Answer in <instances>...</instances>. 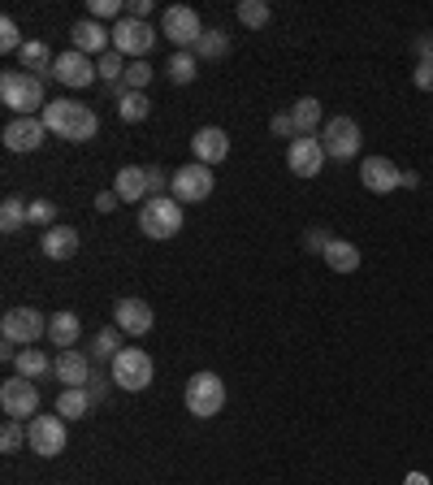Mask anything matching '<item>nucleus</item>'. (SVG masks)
<instances>
[{
	"label": "nucleus",
	"instance_id": "obj_29",
	"mask_svg": "<svg viewBox=\"0 0 433 485\" xmlns=\"http://www.w3.org/2000/svg\"><path fill=\"white\" fill-rule=\"evenodd\" d=\"M290 118H295L300 134H312V131H321V126H325V121H321V100H312V96H303V100H295V109H290Z\"/></svg>",
	"mask_w": 433,
	"mask_h": 485
},
{
	"label": "nucleus",
	"instance_id": "obj_10",
	"mask_svg": "<svg viewBox=\"0 0 433 485\" xmlns=\"http://www.w3.org/2000/svg\"><path fill=\"white\" fill-rule=\"evenodd\" d=\"M113 385L117 390H131V395L148 390L152 385V355L139 352V347H121V355L113 360Z\"/></svg>",
	"mask_w": 433,
	"mask_h": 485
},
{
	"label": "nucleus",
	"instance_id": "obj_11",
	"mask_svg": "<svg viewBox=\"0 0 433 485\" xmlns=\"http://www.w3.org/2000/svg\"><path fill=\"white\" fill-rule=\"evenodd\" d=\"M26 434H31V451L44 455V459H52V455L66 451V416H31L26 420Z\"/></svg>",
	"mask_w": 433,
	"mask_h": 485
},
{
	"label": "nucleus",
	"instance_id": "obj_5",
	"mask_svg": "<svg viewBox=\"0 0 433 485\" xmlns=\"http://www.w3.org/2000/svg\"><path fill=\"white\" fill-rule=\"evenodd\" d=\"M0 334L9 347H35L39 338H48V321L35 308H9L5 321H0Z\"/></svg>",
	"mask_w": 433,
	"mask_h": 485
},
{
	"label": "nucleus",
	"instance_id": "obj_41",
	"mask_svg": "<svg viewBox=\"0 0 433 485\" xmlns=\"http://www.w3.org/2000/svg\"><path fill=\"white\" fill-rule=\"evenodd\" d=\"M269 131L278 134V139H290V143L300 139V126H295V118H290V113H273V118H269Z\"/></svg>",
	"mask_w": 433,
	"mask_h": 485
},
{
	"label": "nucleus",
	"instance_id": "obj_31",
	"mask_svg": "<svg viewBox=\"0 0 433 485\" xmlns=\"http://www.w3.org/2000/svg\"><path fill=\"white\" fill-rule=\"evenodd\" d=\"M226 52H230V35L216 31V26L213 31H204V39L195 44V57H200V61H221Z\"/></svg>",
	"mask_w": 433,
	"mask_h": 485
},
{
	"label": "nucleus",
	"instance_id": "obj_30",
	"mask_svg": "<svg viewBox=\"0 0 433 485\" xmlns=\"http://www.w3.org/2000/svg\"><path fill=\"white\" fill-rule=\"evenodd\" d=\"M238 22L248 26V31H260V26H269V17H273V9H269V0H238Z\"/></svg>",
	"mask_w": 433,
	"mask_h": 485
},
{
	"label": "nucleus",
	"instance_id": "obj_14",
	"mask_svg": "<svg viewBox=\"0 0 433 485\" xmlns=\"http://www.w3.org/2000/svg\"><path fill=\"white\" fill-rule=\"evenodd\" d=\"M96 74H100V66L91 61V57H83V52H61L57 57V66H52V79H61V87H74V91H83V87L96 83Z\"/></svg>",
	"mask_w": 433,
	"mask_h": 485
},
{
	"label": "nucleus",
	"instance_id": "obj_7",
	"mask_svg": "<svg viewBox=\"0 0 433 485\" xmlns=\"http://www.w3.org/2000/svg\"><path fill=\"white\" fill-rule=\"evenodd\" d=\"M174 183H169V195L178 204H200V200H208L213 195V186H216V178H213V169L208 165H183V169H174L169 174Z\"/></svg>",
	"mask_w": 433,
	"mask_h": 485
},
{
	"label": "nucleus",
	"instance_id": "obj_35",
	"mask_svg": "<svg viewBox=\"0 0 433 485\" xmlns=\"http://www.w3.org/2000/svg\"><path fill=\"white\" fill-rule=\"evenodd\" d=\"M22 442H31V434L22 429V420H5V429H0V451L14 455V451H22Z\"/></svg>",
	"mask_w": 433,
	"mask_h": 485
},
{
	"label": "nucleus",
	"instance_id": "obj_19",
	"mask_svg": "<svg viewBox=\"0 0 433 485\" xmlns=\"http://www.w3.org/2000/svg\"><path fill=\"white\" fill-rule=\"evenodd\" d=\"M113 325L121 334H148L152 330V308L143 300H117L113 303Z\"/></svg>",
	"mask_w": 433,
	"mask_h": 485
},
{
	"label": "nucleus",
	"instance_id": "obj_21",
	"mask_svg": "<svg viewBox=\"0 0 433 485\" xmlns=\"http://www.w3.org/2000/svg\"><path fill=\"white\" fill-rule=\"evenodd\" d=\"M113 191H117V200H121V204H139V200H148V174H143V165H126V169H117Z\"/></svg>",
	"mask_w": 433,
	"mask_h": 485
},
{
	"label": "nucleus",
	"instance_id": "obj_6",
	"mask_svg": "<svg viewBox=\"0 0 433 485\" xmlns=\"http://www.w3.org/2000/svg\"><path fill=\"white\" fill-rule=\"evenodd\" d=\"M360 121L355 118H330L321 126V148L330 161H351V156H360Z\"/></svg>",
	"mask_w": 433,
	"mask_h": 485
},
{
	"label": "nucleus",
	"instance_id": "obj_42",
	"mask_svg": "<svg viewBox=\"0 0 433 485\" xmlns=\"http://www.w3.org/2000/svg\"><path fill=\"white\" fill-rule=\"evenodd\" d=\"M87 9H91V17L100 22V17H126V9H121V0H87Z\"/></svg>",
	"mask_w": 433,
	"mask_h": 485
},
{
	"label": "nucleus",
	"instance_id": "obj_43",
	"mask_svg": "<svg viewBox=\"0 0 433 485\" xmlns=\"http://www.w3.org/2000/svg\"><path fill=\"white\" fill-rule=\"evenodd\" d=\"M143 174H148V200L152 195H165V183H174V178H165L161 165H143Z\"/></svg>",
	"mask_w": 433,
	"mask_h": 485
},
{
	"label": "nucleus",
	"instance_id": "obj_9",
	"mask_svg": "<svg viewBox=\"0 0 433 485\" xmlns=\"http://www.w3.org/2000/svg\"><path fill=\"white\" fill-rule=\"evenodd\" d=\"M152 48H156V31L148 22H139V17L113 22V52H121L126 61H143Z\"/></svg>",
	"mask_w": 433,
	"mask_h": 485
},
{
	"label": "nucleus",
	"instance_id": "obj_13",
	"mask_svg": "<svg viewBox=\"0 0 433 485\" xmlns=\"http://www.w3.org/2000/svg\"><path fill=\"white\" fill-rule=\"evenodd\" d=\"M0 407L9 420H26L39 412V385L26 382V377H14V382L0 385Z\"/></svg>",
	"mask_w": 433,
	"mask_h": 485
},
{
	"label": "nucleus",
	"instance_id": "obj_24",
	"mask_svg": "<svg viewBox=\"0 0 433 485\" xmlns=\"http://www.w3.org/2000/svg\"><path fill=\"white\" fill-rule=\"evenodd\" d=\"M79 334H83V321L74 317V312H52L48 317V343L52 347L69 352V347L79 343Z\"/></svg>",
	"mask_w": 433,
	"mask_h": 485
},
{
	"label": "nucleus",
	"instance_id": "obj_32",
	"mask_svg": "<svg viewBox=\"0 0 433 485\" xmlns=\"http://www.w3.org/2000/svg\"><path fill=\"white\" fill-rule=\"evenodd\" d=\"M148 113H152V100L143 91H126V96L117 100V118L121 121H143Z\"/></svg>",
	"mask_w": 433,
	"mask_h": 485
},
{
	"label": "nucleus",
	"instance_id": "obj_27",
	"mask_svg": "<svg viewBox=\"0 0 433 485\" xmlns=\"http://www.w3.org/2000/svg\"><path fill=\"white\" fill-rule=\"evenodd\" d=\"M14 368H17V377H26V382H39L44 373H52V360L39 347H22L17 352V360H14Z\"/></svg>",
	"mask_w": 433,
	"mask_h": 485
},
{
	"label": "nucleus",
	"instance_id": "obj_46",
	"mask_svg": "<svg viewBox=\"0 0 433 485\" xmlns=\"http://www.w3.org/2000/svg\"><path fill=\"white\" fill-rule=\"evenodd\" d=\"M152 14V0H131V9H126V17H139V22H148Z\"/></svg>",
	"mask_w": 433,
	"mask_h": 485
},
{
	"label": "nucleus",
	"instance_id": "obj_1",
	"mask_svg": "<svg viewBox=\"0 0 433 485\" xmlns=\"http://www.w3.org/2000/svg\"><path fill=\"white\" fill-rule=\"evenodd\" d=\"M39 118H44L48 134H61L69 143H91L100 134V113L83 100H48Z\"/></svg>",
	"mask_w": 433,
	"mask_h": 485
},
{
	"label": "nucleus",
	"instance_id": "obj_3",
	"mask_svg": "<svg viewBox=\"0 0 433 485\" xmlns=\"http://www.w3.org/2000/svg\"><path fill=\"white\" fill-rule=\"evenodd\" d=\"M139 230L148 238H156V243L174 238L183 230V204L174 200V195H152V200H143V208H139Z\"/></svg>",
	"mask_w": 433,
	"mask_h": 485
},
{
	"label": "nucleus",
	"instance_id": "obj_34",
	"mask_svg": "<svg viewBox=\"0 0 433 485\" xmlns=\"http://www.w3.org/2000/svg\"><path fill=\"white\" fill-rule=\"evenodd\" d=\"M117 355H121V330H117V325H109V330H100V334H96V360H109V364H113Z\"/></svg>",
	"mask_w": 433,
	"mask_h": 485
},
{
	"label": "nucleus",
	"instance_id": "obj_28",
	"mask_svg": "<svg viewBox=\"0 0 433 485\" xmlns=\"http://www.w3.org/2000/svg\"><path fill=\"white\" fill-rule=\"evenodd\" d=\"M165 74H169V83L186 87L195 74H200V57H195V52H174L165 61Z\"/></svg>",
	"mask_w": 433,
	"mask_h": 485
},
{
	"label": "nucleus",
	"instance_id": "obj_44",
	"mask_svg": "<svg viewBox=\"0 0 433 485\" xmlns=\"http://www.w3.org/2000/svg\"><path fill=\"white\" fill-rule=\"evenodd\" d=\"M412 83H417L420 91H433V61H417V69H412Z\"/></svg>",
	"mask_w": 433,
	"mask_h": 485
},
{
	"label": "nucleus",
	"instance_id": "obj_33",
	"mask_svg": "<svg viewBox=\"0 0 433 485\" xmlns=\"http://www.w3.org/2000/svg\"><path fill=\"white\" fill-rule=\"evenodd\" d=\"M22 226H31L26 204L17 200V195H9V200L0 204V230H5V235H14V230H22Z\"/></svg>",
	"mask_w": 433,
	"mask_h": 485
},
{
	"label": "nucleus",
	"instance_id": "obj_2",
	"mask_svg": "<svg viewBox=\"0 0 433 485\" xmlns=\"http://www.w3.org/2000/svg\"><path fill=\"white\" fill-rule=\"evenodd\" d=\"M0 104L14 109L17 118H35L44 113V79H35L26 69H5L0 74Z\"/></svg>",
	"mask_w": 433,
	"mask_h": 485
},
{
	"label": "nucleus",
	"instance_id": "obj_36",
	"mask_svg": "<svg viewBox=\"0 0 433 485\" xmlns=\"http://www.w3.org/2000/svg\"><path fill=\"white\" fill-rule=\"evenodd\" d=\"M126 66H131V61H126L121 52H104V57H100V79H104V87H109V83H121V79H126Z\"/></svg>",
	"mask_w": 433,
	"mask_h": 485
},
{
	"label": "nucleus",
	"instance_id": "obj_37",
	"mask_svg": "<svg viewBox=\"0 0 433 485\" xmlns=\"http://www.w3.org/2000/svg\"><path fill=\"white\" fill-rule=\"evenodd\" d=\"M26 217H31V226L52 230V226H57V204H52V200H31V204H26Z\"/></svg>",
	"mask_w": 433,
	"mask_h": 485
},
{
	"label": "nucleus",
	"instance_id": "obj_22",
	"mask_svg": "<svg viewBox=\"0 0 433 485\" xmlns=\"http://www.w3.org/2000/svg\"><path fill=\"white\" fill-rule=\"evenodd\" d=\"M39 248H44L48 260H69V256L79 251V230H74V226H52V230H44Z\"/></svg>",
	"mask_w": 433,
	"mask_h": 485
},
{
	"label": "nucleus",
	"instance_id": "obj_15",
	"mask_svg": "<svg viewBox=\"0 0 433 485\" xmlns=\"http://www.w3.org/2000/svg\"><path fill=\"white\" fill-rule=\"evenodd\" d=\"M360 183H364L373 195H390V191L403 186V169L395 165L390 156H368L364 165H360Z\"/></svg>",
	"mask_w": 433,
	"mask_h": 485
},
{
	"label": "nucleus",
	"instance_id": "obj_18",
	"mask_svg": "<svg viewBox=\"0 0 433 485\" xmlns=\"http://www.w3.org/2000/svg\"><path fill=\"white\" fill-rule=\"evenodd\" d=\"M191 152H195L200 165H216V161L230 156V134L221 131V126H200L195 139H191Z\"/></svg>",
	"mask_w": 433,
	"mask_h": 485
},
{
	"label": "nucleus",
	"instance_id": "obj_12",
	"mask_svg": "<svg viewBox=\"0 0 433 485\" xmlns=\"http://www.w3.org/2000/svg\"><path fill=\"white\" fill-rule=\"evenodd\" d=\"M325 148H321L317 134H300L295 143H286V169L290 174H300V178H317L321 169H325Z\"/></svg>",
	"mask_w": 433,
	"mask_h": 485
},
{
	"label": "nucleus",
	"instance_id": "obj_39",
	"mask_svg": "<svg viewBox=\"0 0 433 485\" xmlns=\"http://www.w3.org/2000/svg\"><path fill=\"white\" fill-rule=\"evenodd\" d=\"M330 243H333V235L325 226H308V230H303V251H321V256H325Z\"/></svg>",
	"mask_w": 433,
	"mask_h": 485
},
{
	"label": "nucleus",
	"instance_id": "obj_38",
	"mask_svg": "<svg viewBox=\"0 0 433 485\" xmlns=\"http://www.w3.org/2000/svg\"><path fill=\"white\" fill-rule=\"evenodd\" d=\"M121 83L131 87V91H143V87L152 83V66H148V61H131V66H126V79H121Z\"/></svg>",
	"mask_w": 433,
	"mask_h": 485
},
{
	"label": "nucleus",
	"instance_id": "obj_16",
	"mask_svg": "<svg viewBox=\"0 0 433 485\" xmlns=\"http://www.w3.org/2000/svg\"><path fill=\"white\" fill-rule=\"evenodd\" d=\"M69 39H74V52H83V57H104L109 44H113V31H104V22L96 17H79L74 26H69Z\"/></svg>",
	"mask_w": 433,
	"mask_h": 485
},
{
	"label": "nucleus",
	"instance_id": "obj_4",
	"mask_svg": "<svg viewBox=\"0 0 433 485\" xmlns=\"http://www.w3.org/2000/svg\"><path fill=\"white\" fill-rule=\"evenodd\" d=\"M183 403H186V412H191V416L213 420L216 412L226 407V382H221L216 373H195V377L186 382V390H183Z\"/></svg>",
	"mask_w": 433,
	"mask_h": 485
},
{
	"label": "nucleus",
	"instance_id": "obj_8",
	"mask_svg": "<svg viewBox=\"0 0 433 485\" xmlns=\"http://www.w3.org/2000/svg\"><path fill=\"white\" fill-rule=\"evenodd\" d=\"M161 35H165L169 44H178V52H191L204 39L200 14H195V9H186V5H169L165 17H161Z\"/></svg>",
	"mask_w": 433,
	"mask_h": 485
},
{
	"label": "nucleus",
	"instance_id": "obj_45",
	"mask_svg": "<svg viewBox=\"0 0 433 485\" xmlns=\"http://www.w3.org/2000/svg\"><path fill=\"white\" fill-rule=\"evenodd\" d=\"M117 191H100V195H96V213H117Z\"/></svg>",
	"mask_w": 433,
	"mask_h": 485
},
{
	"label": "nucleus",
	"instance_id": "obj_26",
	"mask_svg": "<svg viewBox=\"0 0 433 485\" xmlns=\"http://www.w3.org/2000/svg\"><path fill=\"white\" fill-rule=\"evenodd\" d=\"M325 265H330L333 273H355V269H360V248L333 235V243L325 248Z\"/></svg>",
	"mask_w": 433,
	"mask_h": 485
},
{
	"label": "nucleus",
	"instance_id": "obj_23",
	"mask_svg": "<svg viewBox=\"0 0 433 485\" xmlns=\"http://www.w3.org/2000/svg\"><path fill=\"white\" fill-rule=\"evenodd\" d=\"M17 61H22V69H26V74H35V79H52V66H57V57H52V48L44 44V39L22 44Z\"/></svg>",
	"mask_w": 433,
	"mask_h": 485
},
{
	"label": "nucleus",
	"instance_id": "obj_40",
	"mask_svg": "<svg viewBox=\"0 0 433 485\" xmlns=\"http://www.w3.org/2000/svg\"><path fill=\"white\" fill-rule=\"evenodd\" d=\"M0 52H22V31H17L14 17L0 22Z\"/></svg>",
	"mask_w": 433,
	"mask_h": 485
},
{
	"label": "nucleus",
	"instance_id": "obj_49",
	"mask_svg": "<svg viewBox=\"0 0 433 485\" xmlns=\"http://www.w3.org/2000/svg\"><path fill=\"white\" fill-rule=\"evenodd\" d=\"M407 485H429V481H425L420 472H412V477H407Z\"/></svg>",
	"mask_w": 433,
	"mask_h": 485
},
{
	"label": "nucleus",
	"instance_id": "obj_48",
	"mask_svg": "<svg viewBox=\"0 0 433 485\" xmlns=\"http://www.w3.org/2000/svg\"><path fill=\"white\" fill-rule=\"evenodd\" d=\"M87 390H91V399H96V403L104 399V382H100V377H91V385H87Z\"/></svg>",
	"mask_w": 433,
	"mask_h": 485
},
{
	"label": "nucleus",
	"instance_id": "obj_17",
	"mask_svg": "<svg viewBox=\"0 0 433 485\" xmlns=\"http://www.w3.org/2000/svg\"><path fill=\"white\" fill-rule=\"evenodd\" d=\"M0 139L9 152H39V143L48 139V126H44V118H14Z\"/></svg>",
	"mask_w": 433,
	"mask_h": 485
},
{
	"label": "nucleus",
	"instance_id": "obj_47",
	"mask_svg": "<svg viewBox=\"0 0 433 485\" xmlns=\"http://www.w3.org/2000/svg\"><path fill=\"white\" fill-rule=\"evenodd\" d=\"M417 57L420 61H433V35H420L417 39Z\"/></svg>",
	"mask_w": 433,
	"mask_h": 485
},
{
	"label": "nucleus",
	"instance_id": "obj_25",
	"mask_svg": "<svg viewBox=\"0 0 433 485\" xmlns=\"http://www.w3.org/2000/svg\"><path fill=\"white\" fill-rule=\"evenodd\" d=\"M87 412H91V390H87V385H69V390L57 395V416L83 420Z\"/></svg>",
	"mask_w": 433,
	"mask_h": 485
},
{
	"label": "nucleus",
	"instance_id": "obj_20",
	"mask_svg": "<svg viewBox=\"0 0 433 485\" xmlns=\"http://www.w3.org/2000/svg\"><path fill=\"white\" fill-rule=\"evenodd\" d=\"M52 377L66 385V390L69 385H91V360L69 347V352H61L57 360H52Z\"/></svg>",
	"mask_w": 433,
	"mask_h": 485
}]
</instances>
